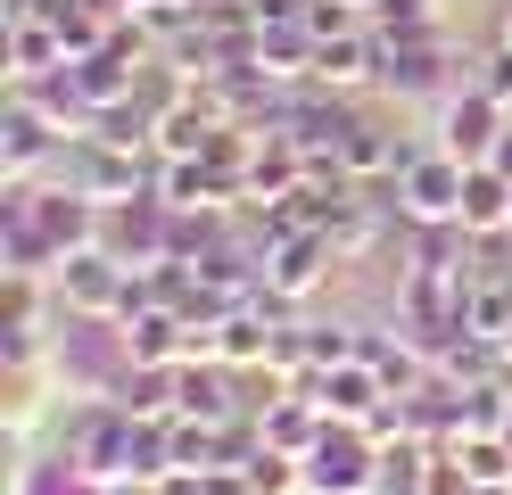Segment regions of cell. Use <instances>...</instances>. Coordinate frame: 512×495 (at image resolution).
I'll return each instance as SVG.
<instances>
[{
	"label": "cell",
	"instance_id": "cell-29",
	"mask_svg": "<svg viewBox=\"0 0 512 495\" xmlns=\"http://www.w3.org/2000/svg\"><path fill=\"white\" fill-rule=\"evenodd\" d=\"M347 9H364V17H372V9H380V0H347Z\"/></svg>",
	"mask_w": 512,
	"mask_h": 495
},
{
	"label": "cell",
	"instance_id": "cell-5",
	"mask_svg": "<svg viewBox=\"0 0 512 495\" xmlns=\"http://www.w3.org/2000/svg\"><path fill=\"white\" fill-rule=\"evenodd\" d=\"M100 248L116 264H133V273H157V264H174V207L157 190L141 198H116V207H100Z\"/></svg>",
	"mask_w": 512,
	"mask_h": 495
},
{
	"label": "cell",
	"instance_id": "cell-4",
	"mask_svg": "<svg viewBox=\"0 0 512 495\" xmlns=\"http://www.w3.org/2000/svg\"><path fill=\"white\" fill-rule=\"evenodd\" d=\"M298 471H306V495H372L380 479H389V454H380L372 429L323 421V438L298 454Z\"/></svg>",
	"mask_w": 512,
	"mask_h": 495
},
{
	"label": "cell",
	"instance_id": "cell-14",
	"mask_svg": "<svg viewBox=\"0 0 512 495\" xmlns=\"http://www.w3.org/2000/svg\"><path fill=\"white\" fill-rule=\"evenodd\" d=\"M83 190L100 198V207H116V198H141V190H157V174H149V157H141V149L91 141V157H83Z\"/></svg>",
	"mask_w": 512,
	"mask_h": 495
},
{
	"label": "cell",
	"instance_id": "cell-9",
	"mask_svg": "<svg viewBox=\"0 0 512 495\" xmlns=\"http://www.w3.org/2000/svg\"><path fill=\"white\" fill-rule=\"evenodd\" d=\"M58 141H67V132H58V124L34 108V99H25V91L0 99V182H34L42 165H50V149H58Z\"/></svg>",
	"mask_w": 512,
	"mask_h": 495
},
{
	"label": "cell",
	"instance_id": "cell-25",
	"mask_svg": "<svg viewBox=\"0 0 512 495\" xmlns=\"http://www.w3.org/2000/svg\"><path fill=\"white\" fill-rule=\"evenodd\" d=\"M471 66H479V75H471V83H479V91H488V99H496V108H512V50L496 42L488 58H471Z\"/></svg>",
	"mask_w": 512,
	"mask_h": 495
},
{
	"label": "cell",
	"instance_id": "cell-27",
	"mask_svg": "<svg viewBox=\"0 0 512 495\" xmlns=\"http://www.w3.org/2000/svg\"><path fill=\"white\" fill-rule=\"evenodd\" d=\"M207 495H256V487H248L240 471H207Z\"/></svg>",
	"mask_w": 512,
	"mask_h": 495
},
{
	"label": "cell",
	"instance_id": "cell-8",
	"mask_svg": "<svg viewBox=\"0 0 512 495\" xmlns=\"http://www.w3.org/2000/svg\"><path fill=\"white\" fill-rule=\"evenodd\" d=\"M133 306V264H116L108 248H83L58 264V314H116Z\"/></svg>",
	"mask_w": 512,
	"mask_h": 495
},
{
	"label": "cell",
	"instance_id": "cell-18",
	"mask_svg": "<svg viewBox=\"0 0 512 495\" xmlns=\"http://www.w3.org/2000/svg\"><path fill=\"white\" fill-rule=\"evenodd\" d=\"M223 372L232 363H174V388H182V413L174 421H215V429H232V396H223Z\"/></svg>",
	"mask_w": 512,
	"mask_h": 495
},
{
	"label": "cell",
	"instance_id": "cell-23",
	"mask_svg": "<svg viewBox=\"0 0 512 495\" xmlns=\"http://www.w3.org/2000/svg\"><path fill=\"white\" fill-rule=\"evenodd\" d=\"M413 495H471L463 454H455V446H430V454H422V471H413Z\"/></svg>",
	"mask_w": 512,
	"mask_h": 495
},
{
	"label": "cell",
	"instance_id": "cell-2",
	"mask_svg": "<svg viewBox=\"0 0 512 495\" xmlns=\"http://www.w3.org/2000/svg\"><path fill=\"white\" fill-rule=\"evenodd\" d=\"M380 33V91L389 99H413V108H446L455 99V33L446 25H422V33Z\"/></svg>",
	"mask_w": 512,
	"mask_h": 495
},
{
	"label": "cell",
	"instance_id": "cell-16",
	"mask_svg": "<svg viewBox=\"0 0 512 495\" xmlns=\"http://www.w3.org/2000/svg\"><path fill=\"white\" fill-rule=\"evenodd\" d=\"M75 83H83V99H91V124H100L108 108H133V83H141V58H124V50H91V58H75Z\"/></svg>",
	"mask_w": 512,
	"mask_h": 495
},
{
	"label": "cell",
	"instance_id": "cell-19",
	"mask_svg": "<svg viewBox=\"0 0 512 495\" xmlns=\"http://www.w3.org/2000/svg\"><path fill=\"white\" fill-rule=\"evenodd\" d=\"M116 405L133 413V421H174L182 413V388H174V363H133L116 388Z\"/></svg>",
	"mask_w": 512,
	"mask_h": 495
},
{
	"label": "cell",
	"instance_id": "cell-7",
	"mask_svg": "<svg viewBox=\"0 0 512 495\" xmlns=\"http://www.w3.org/2000/svg\"><path fill=\"white\" fill-rule=\"evenodd\" d=\"M504 132H512V108H496L479 83H463V91L438 108V141H430V149H446L455 165H496Z\"/></svg>",
	"mask_w": 512,
	"mask_h": 495
},
{
	"label": "cell",
	"instance_id": "cell-6",
	"mask_svg": "<svg viewBox=\"0 0 512 495\" xmlns=\"http://www.w3.org/2000/svg\"><path fill=\"white\" fill-rule=\"evenodd\" d=\"M463 174H471V165H455L446 149H413L405 174H397V215H405L413 231L463 223Z\"/></svg>",
	"mask_w": 512,
	"mask_h": 495
},
{
	"label": "cell",
	"instance_id": "cell-24",
	"mask_svg": "<svg viewBox=\"0 0 512 495\" xmlns=\"http://www.w3.org/2000/svg\"><path fill=\"white\" fill-rule=\"evenodd\" d=\"M372 25H389V33H422V25H446V17H438V0H380Z\"/></svg>",
	"mask_w": 512,
	"mask_h": 495
},
{
	"label": "cell",
	"instance_id": "cell-13",
	"mask_svg": "<svg viewBox=\"0 0 512 495\" xmlns=\"http://www.w3.org/2000/svg\"><path fill=\"white\" fill-rule=\"evenodd\" d=\"M58 66H75L67 58V42H58V25L34 9V17H9V91L17 83H42V75H58Z\"/></svg>",
	"mask_w": 512,
	"mask_h": 495
},
{
	"label": "cell",
	"instance_id": "cell-26",
	"mask_svg": "<svg viewBox=\"0 0 512 495\" xmlns=\"http://www.w3.org/2000/svg\"><path fill=\"white\" fill-rule=\"evenodd\" d=\"M141 495H207V471H166V479L141 487Z\"/></svg>",
	"mask_w": 512,
	"mask_h": 495
},
{
	"label": "cell",
	"instance_id": "cell-15",
	"mask_svg": "<svg viewBox=\"0 0 512 495\" xmlns=\"http://www.w3.org/2000/svg\"><path fill=\"white\" fill-rule=\"evenodd\" d=\"M9 495H116V487H108V479H91L67 446H50V454H25V462H17Z\"/></svg>",
	"mask_w": 512,
	"mask_h": 495
},
{
	"label": "cell",
	"instance_id": "cell-17",
	"mask_svg": "<svg viewBox=\"0 0 512 495\" xmlns=\"http://www.w3.org/2000/svg\"><path fill=\"white\" fill-rule=\"evenodd\" d=\"M463 231L471 240H504L512 231V174H496V165L463 174Z\"/></svg>",
	"mask_w": 512,
	"mask_h": 495
},
{
	"label": "cell",
	"instance_id": "cell-10",
	"mask_svg": "<svg viewBox=\"0 0 512 495\" xmlns=\"http://www.w3.org/2000/svg\"><path fill=\"white\" fill-rule=\"evenodd\" d=\"M331 264H339V248L323 240V231H290V240L265 248V289L281 297V306H298V297H314L331 281Z\"/></svg>",
	"mask_w": 512,
	"mask_h": 495
},
{
	"label": "cell",
	"instance_id": "cell-12",
	"mask_svg": "<svg viewBox=\"0 0 512 495\" xmlns=\"http://www.w3.org/2000/svg\"><path fill=\"white\" fill-rule=\"evenodd\" d=\"M0 264H9V281H58V256L42 231H34V215H25V198L9 190V207H0Z\"/></svg>",
	"mask_w": 512,
	"mask_h": 495
},
{
	"label": "cell",
	"instance_id": "cell-22",
	"mask_svg": "<svg viewBox=\"0 0 512 495\" xmlns=\"http://www.w3.org/2000/svg\"><path fill=\"white\" fill-rule=\"evenodd\" d=\"M455 454H463L471 487H512V438H463Z\"/></svg>",
	"mask_w": 512,
	"mask_h": 495
},
{
	"label": "cell",
	"instance_id": "cell-20",
	"mask_svg": "<svg viewBox=\"0 0 512 495\" xmlns=\"http://www.w3.org/2000/svg\"><path fill=\"white\" fill-rule=\"evenodd\" d=\"M339 174L347 182H380V174H405V149L389 141V132H372V124H356V132H347V141H339Z\"/></svg>",
	"mask_w": 512,
	"mask_h": 495
},
{
	"label": "cell",
	"instance_id": "cell-11",
	"mask_svg": "<svg viewBox=\"0 0 512 495\" xmlns=\"http://www.w3.org/2000/svg\"><path fill=\"white\" fill-rule=\"evenodd\" d=\"M306 396H314V405H323V421H372L380 405H389V388H380V372H372V363L356 355V363H339V372H314V380H298Z\"/></svg>",
	"mask_w": 512,
	"mask_h": 495
},
{
	"label": "cell",
	"instance_id": "cell-1",
	"mask_svg": "<svg viewBox=\"0 0 512 495\" xmlns=\"http://www.w3.org/2000/svg\"><path fill=\"white\" fill-rule=\"evenodd\" d=\"M124 372H133V339L116 314H58V339H50L58 396H116Z\"/></svg>",
	"mask_w": 512,
	"mask_h": 495
},
{
	"label": "cell",
	"instance_id": "cell-3",
	"mask_svg": "<svg viewBox=\"0 0 512 495\" xmlns=\"http://www.w3.org/2000/svg\"><path fill=\"white\" fill-rule=\"evenodd\" d=\"M58 446H67L91 479L133 487V413H124L116 396H75L67 421H58Z\"/></svg>",
	"mask_w": 512,
	"mask_h": 495
},
{
	"label": "cell",
	"instance_id": "cell-21",
	"mask_svg": "<svg viewBox=\"0 0 512 495\" xmlns=\"http://www.w3.org/2000/svg\"><path fill=\"white\" fill-rule=\"evenodd\" d=\"M42 372H50V363H34V372H0V396H9V405H0V413H9V446H25V438H34L42 396L58 388V380H42Z\"/></svg>",
	"mask_w": 512,
	"mask_h": 495
},
{
	"label": "cell",
	"instance_id": "cell-30",
	"mask_svg": "<svg viewBox=\"0 0 512 495\" xmlns=\"http://www.w3.org/2000/svg\"><path fill=\"white\" fill-rule=\"evenodd\" d=\"M471 495H512V487H471Z\"/></svg>",
	"mask_w": 512,
	"mask_h": 495
},
{
	"label": "cell",
	"instance_id": "cell-28",
	"mask_svg": "<svg viewBox=\"0 0 512 495\" xmlns=\"http://www.w3.org/2000/svg\"><path fill=\"white\" fill-rule=\"evenodd\" d=\"M496 42H504V50H512V9H504V33H496Z\"/></svg>",
	"mask_w": 512,
	"mask_h": 495
}]
</instances>
